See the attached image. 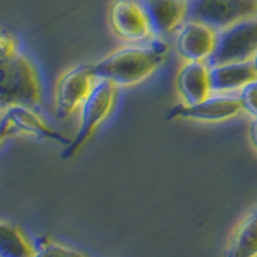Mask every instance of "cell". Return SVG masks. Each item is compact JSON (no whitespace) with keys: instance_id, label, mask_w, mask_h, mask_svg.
I'll return each instance as SVG.
<instances>
[{"instance_id":"5","label":"cell","mask_w":257,"mask_h":257,"mask_svg":"<svg viewBox=\"0 0 257 257\" xmlns=\"http://www.w3.org/2000/svg\"><path fill=\"white\" fill-rule=\"evenodd\" d=\"M257 53V18L239 21L233 26L219 31L215 47L209 56V66L225 63L249 61Z\"/></svg>"},{"instance_id":"13","label":"cell","mask_w":257,"mask_h":257,"mask_svg":"<svg viewBox=\"0 0 257 257\" xmlns=\"http://www.w3.org/2000/svg\"><path fill=\"white\" fill-rule=\"evenodd\" d=\"M209 64L201 61H187L177 76V88L185 104H195L211 95Z\"/></svg>"},{"instance_id":"2","label":"cell","mask_w":257,"mask_h":257,"mask_svg":"<svg viewBox=\"0 0 257 257\" xmlns=\"http://www.w3.org/2000/svg\"><path fill=\"white\" fill-rule=\"evenodd\" d=\"M42 103V82L39 71L20 50L0 53V109L16 104L39 106Z\"/></svg>"},{"instance_id":"11","label":"cell","mask_w":257,"mask_h":257,"mask_svg":"<svg viewBox=\"0 0 257 257\" xmlns=\"http://www.w3.org/2000/svg\"><path fill=\"white\" fill-rule=\"evenodd\" d=\"M147 15L151 34L166 37L180 28L187 18V2L183 0H139Z\"/></svg>"},{"instance_id":"6","label":"cell","mask_w":257,"mask_h":257,"mask_svg":"<svg viewBox=\"0 0 257 257\" xmlns=\"http://www.w3.org/2000/svg\"><path fill=\"white\" fill-rule=\"evenodd\" d=\"M96 82L88 64H79L60 76L55 87V109L60 117L79 111Z\"/></svg>"},{"instance_id":"1","label":"cell","mask_w":257,"mask_h":257,"mask_svg":"<svg viewBox=\"0 0 257 257\" xmlns=\"http://www.w3.org/2000/svg\"><path fill=\"white\" fill-rule=\"evenodd\" d=\"M166 45L153 42L148 45H131L104 56L90 64L95 79L109 80L114 85H134L151 76L166 60Z\"/></svg>"},{"instance_id":"10","label":"cell","mask_w":257,"mask_h":257,"mask_svg":"<svg viewBox=\"0 0 257 257\" xmlns=\"http://www.w3.org/2000/svg\"><path fill=\"white\" fill-rule=\"evenodd\" d=\"M217 32L198 21L185 20L175 39V48L185 61L207 63L215 47Z\"/></svg>"},{"instance_id":"8","label":"cell","mask_w":257,"mask_h":257,"mask_svg":"<svg viewBox=\"0 0 257 257\" xmlns=\"http://www.w3.org/2000/svg\"><path fill=\"white\" fill-rule=\"evenodd\" d=\"M109 23L116 34L127 42H143L151 36V29L139 0H112Z\"/></svg>"},{"instance_id":"14","label":"cell","mask_w":257,"mask_h":257,"mask_svg":"<svg viewBox=\"0 0 257 257\" xmlns=\"http://www.w3.org/2000/svg\"><path fill=\"white\" fill-rule=\"evenodd\" d=\"M223 257H257V206L238 225Z\"/></svg>"},{"instance_id":"15","label":"cell","mask_w":257,"mask_h":257,"mask_svg":"<svg viewBox=\"0 0 257 257\" xmlns=\"http://www.w3.org/2000/svg\"><path fill=\"white\" fill-rule=\"evenodd\" d=\"M34 243L18 225L0 220V257H31Z\"/></svg>"},{"instance_id":"4","label":"cell","mask_w":257,"mask_h":257,"mask_svg":"<svg viewBox=\"0 0 257 257\" xmlns=\"http://www.w3.org/2000/svg\"><path fill=\"white\" fill-rule=\"evenodd\" d=\"M249 18H257L255 0H190L187 2L185 20L198 21L215 32Z\"/></svg>"},{"instance_id":"16","label":"cell","mask_w":257,"mask_h":257,"mask_svg":"<svg viewBox=\"0 0 257 257\" xmlns=\"http://www.w3.org/2000/svg\"><path fill=\"white\" fill-rule=\"evenodd\" d=\"M31 257H87L77 249L56 243L53 239L40 238L34 244V252Z\"/></svg>"},{"instance_id":"12","label":"cell","mask_w":257,"mask_h":257,"mask_svg":"<svg viewBox=\"0 0 257 257\" xmlns=\"http://www.w3.org/2000/svg\"><path fill=\"white\" fill-rule=\"evenodd\" d=\"M209 80L212 93H238L239 88L257 79L252 61L225 63L209 66Z\"/></svg>"},{"instance_id":"17","label":"cell","mask_w":257,"mask_h":257,"mask_svg":"<svg viewBox=\"0 0 257 257\" xmlns=\"http://www.w3.org/2000/svg\"><path fill=\"white\" fill-rule=\"evenodd\" d=\"M236 96L241 104V111L247 112L252 119H257V79L239 88Z\"/></svg>"},{"instance_id":"9","label":"cell","mask_w":257,"mask_h":257,"mask_svg":"<svg viewBox=\"0 0 257 257\" xmlns=\"http://www.w3.org/2000/svg\"><path fill=\"white\" fill-rule=\"evenodd\" d=\"M2 122L10 128L12 135L29 134V135L39 137V139L64 145V148L71 143V140L66 135H63L61 132L56 131V128H53L34 109V106H28V104H16V106L5 109Z\"/></svg>"},{"instance_id":"18","label":"cell","mask_w":257,"mask_h":257,"mask_svg":"<svg viewBox=\"0 0 257 257\" xmlns=\"http://www.w3.org/2000/svg\"><path fill=\"white\" fill-rule=\"evenodd\" d=\"M18 52V39L8 29H0V53Z\"/></svg>"},{"instance_id":"22","label":"cell","mask_w":257,"mask_h":257,"mask_svg":"<svg viewBox=\"0 0 257 257\" xmlns=\"http://www.w3.org/2000/svg\"><path fill=\"white\" fill-rule=\"evenodd\" d=\"M183 2H190V0H183Z\"/></svg>"},{"instance_id":"21","label":"cell","mask_w":257,"mask_h":257,"mask_svg":"<svg viewBox=\"0 0 257 257\" xmlns=\"http://www.w3.org/2000/svg\"><path fill=\"white\" fill-rule=\"evenodd\" d=\"M251 61H252V64H254V68H255V71H257V53H255V55L252 56V60H251Z\"/></svg>"},{"instance_id":"3","label":"cell","mask_w":257,"mask_h":257,"mask_svg":"<svg viewBox=\"0 0 257 257\" xmlns=\"http://www.w3.org/2000/svg\"><path fill=\"white\" fill-rule=\"evenodd\" d=\"M116 100H117V85L109 82V80L96 79L90 93H88L85 101L82 103V106L79 108L80 112L79 128L74 139L71 140V143L63 151L64 159L72 158L84 148V145L92 139L96 128L108 119L111 111L114 109Z\"/></svg>"},{"instance_id":"23","label":"cell","mask_w":257,"mask_h":257,"mask_svg":"<svg viewBox=\"0 0 257 257\" xmlns=\"http://www.w3.org/2000/svg\"><path fill=\"white\" fill-rule=\"evenodd\" d=\"M255 5H257V0H255Z\"/></svg>"},{"instance_id":"20","label":"cell","mask_w":257,"mask_h":257,"mask_svg":"<svg viewBox=\"0 0 257 257\" xmlns=\"http://www.w3.org/2000/svg\"><path fill=\"white\" fill-rule=\"evenodd\" d=\"M249 135H251V140L254 143V147L257 148V119H252L251 128H249Z\"/></svg>"},{"instance_id":"7","label":"cell","mask_w":257,"mask_h":257,"mask_svg":"<svg viewBox=\"0 0 257 257\" xmlns=\"http://www.w3.org/2000/svg\"><path fill=\"white\" fill-rule=\"evenodd\" d=\"M241 112V104L236 93H211L203 101L195 104H182L169 112V119H191V120H225Z\"/></svg>"},{"instance_id":"19","label":"cell","mask_w":257,"mask_h":257,"mask_svg":"<svg viewBox=\"0 0 257 257\" xmlns=\"http://www.w3.org/2000/svg\"><path fill=\"white\" fill-rule=\"evenodd\" d=\"M10 135H12L10 128H8V127L2 122V120H0V147H2V143H4Z\"/></svg>"}]
</instances>
